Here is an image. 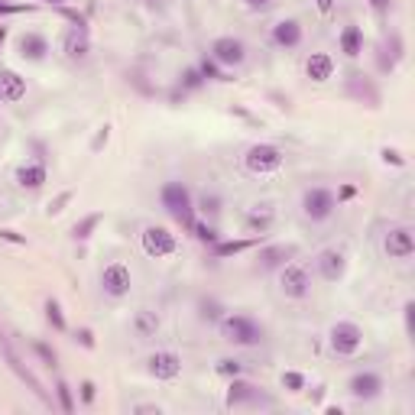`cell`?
I'll list each match as a JSON object with an SVG mask.
<instances>
[{"instance_id":"cell-14","label":"cell","mask_w":415,"mask_h":415,"mask_svg":"<svg viewBox=\"0 0 415 415\" xmlns=\"http://www.w3.org/2000/svg\"><path fill=\"white\" fill-rule=\"evenodd\" d=\"M26 94V81L16 72L10 69H0V101L4 104H16V101Z\"/></svg>"},{"instance_id":"cell-18","label":"cell","mask_w":415,"mask_h":415,"mask_svg":"<svg viewBox=\"0 0 415 415\" xmlns=\"http://www.w3.org/2000/svg\"><path fill=\"white\" fill-rule=\"evenodd\" d=\"M62 49H65V55L69 59H85L88 49H91V42H88V30H69L65 33V39H62Z\"/></svg>"},{"instance_id":"cell-37","label":"cell","mask_w":415,"mask_h":415,"mask_svg":"<svg viewBox=\"0 0 415 415\" xmlns=\"http://www.w3.org/2000/svg\"><path fill=\"white\" fill-rule=\"evenodd\" d=\"M23 10H33V7H26V4H4L0 0V13H23Z\"/></svg>"},{"instance_id":"cell-12","label":"cell","mask_w":415,"mask_h":415,"mask_svg":"<svg viewBox=\"0 0 415 415\" xmlns=\"http://www.w3.org/2000/svg\"><path fill=\"white\" fill-rule=\"evenodd\" d=\"M250 402H266V406H269V399H263V392L256 390L254 383H246V380H237V377H234L231 390H227V406H231V409H240V406H250Z\"/></svg>"},{"instance_id":"cell-25","label":"cell","mask_w":415,"mask_h":415,"mask_svg":"<svg viewBox=\"0 0 415 415\" xmlns=\"http://www.w3.org/2000/svg\"><path fill=\"white\" fill-rule=\"evenodd\" d=\"M351 91H357L363 98V94H367V101H370V108H377V101H380V94H377V88L370 85L367 78H360V75H354L351 78Z\"/></svg>"},{"instance_id":"cell-45","label":"cell","mask_w":415,"mask_h":415,"mask_svg":"<svg viewBox=\"0 0 415 415\" xmlns=\"http://www.w3.org/2000/svg\"><path fill=\"white\" fill-rule=\"evenodd\" d=\"M0 237H4V240H13V244H23V237H16L13 231H0Z\"/></svg>"},{"instance_id":"cell-39","label":"cell","mask_w":415,"mask_h":415,"mask_svg":"<svg viewBox=\"0 0 415 415\" xmlns=\"http://www.w3.org/2000/svg\"><path fill=\"white\" fill-rule=\"evenodd\" d=\"M383 159L392 162V166H402V156L396 153V149H383Z\"/></svg>"},{"instance_id":"cell-42","label":"cell","mask_w":415,"mask_h":415,"mask_svg":"<svg viewBox=\"0 0 415 415\" xmlns=\"http://www.w3.org/2000/svg\"><path fill=\"white\" fill-rule=\"evenodd\" d=\"M246 7L250 10H263V7H269V0H244Z\"/></svg>"},{"instance_id":"cell-33","label":"cell","mask_w":415,"mask_h":415,"mask_svg":"<svg viewBox=\"0 0 415 415\" xmlns=\"http://www.w3.org/2000/svg\"><path fill=\"white\" fill-rule=\"evenodd\" d=\"M201 318H208V322L221 318V308H217V302H205V305H201Z\"/></svg>"},{"instance_id":"cell-20","label":"cell","mask_w":415,"mask_h":415,"mask_svg":"<svg viewBox=\"0 0 415 415\" xmlns=\"http://www.w3.org/2000/svg\"><path fill=\"white\" fill-rule=\"evenodd\" d=\"M42 182H46V166H39V162H30V166L16 169V185L20 188H39Z\"/></svg>"},{"instance_id":"cell-36","label":"cell","mask_w":415,"mask_h":415,"mask_svg":"<svg viewBox=\"0 0 415 415\" xmlns=\"http://www.w3.org/2000/svg\"><path fill=\"white\" fill-rule=\"evenodd\" d=\"M201 75H205V78H224L221 72H217V62L215 59H211V62H208V59L201 62Z\"/></svg>"},{"instance_id":"cell-29","label":"cell","mask_w":415,"mask_h":415,"mask_svg":"<svg viewBox=\"0 0 415 415\" xmlns=\"http://www.w3.org/2000/svg\"><path fill=\"white\" fill-rule=\"evenodd\" d=\"M55 390H59V406H62V412H75V402H72V390H69V386L59 383Z\"/></svg>"},{"instance_id":"cell-23","label":"cell","mask_w":415,"mask_h":415,"mask_svg":"<svg viewBox=\"0 0 415 415\" xmlns=\"http://www.w3.org/2000/svg\"><path fill=\"white\" fill-rule=\"evenodd\" d=\"M156 328H159V318H156V312H149V308H140L137 315H133V331H137L140 338H153Z\"/></svg>"},{"instance_id":"cell-38","label":"cell","mask_w":415,"mask_h":415,"mask_svg":"<svg viewBox=\"0 0 415 415\" xmlns=\"http://www.w3.org/2000/svg\"><path fill=\"white\" fill-rule=\"evenodd\" d=\"M201 85V72H185V88H198Z\"/></svg>"},{"instance_id":"cell-13","label":"cell","mask_w":415,"mask_h":415,"mask_svg":"<svg viewBox=\"0 0 415 415\" xmlns=\"http://www.w3.org/2000/svg\"><path fill=\"white\" fill-rule=\"evenodd\" d=\"M149 373H153L156 380H176L178 373H182V360H178V354H172V351H159V354L149 357Z\"/></svg>"},{"instance_id":"cell-30","label":"cell","mask_w":415,"mask_h":415,"mask_svg":"<svg viewBox=\"0 0 415 415\" xmlns=\"http://www.w3.org/2000/svg\"><path fill=\"white\" fill-rule=\"evenodd\" d=\"M192 231L198 240H217V231L215 227H208V224H192Z\"/></svg>"},{"instance_id":"cell-17","label":"cell","mask_w":415,"mask_h":415,"mask_svg":"<svg viewBox=\"0 0 415 415\" xmlns=\"http://www.w3.org/2000/svg\"><path fill=\"white\" fill-rule=\"evenodd\" d=\"M318 269H322V276L328 279V283H338V279L344 276V254H341V250H324V254L318 256Z\"/></svg>"},{"instance_id":"cell-15","label":"cell","mask_w":415,"mask_h":415,"mask_svg":"<svg viewBox=\"0 0 415 415\" xmlns=\"http://www.w3.org/2000/svg\"><path fill=\"white\" fill-rule=\"evenodd\" d=\"M273 42L283 49H295L302 42V26L299 20H279L276 26H273Z\"/></svg>"},{"instance_id":"cell-5","label":"cell","mask_w":415,"mask_h":415,"mask_svg":"<svg viewBox=\"0 0 415 415\" xmlns=\"http://www.w3.org/2000/svg\"><path fill=\"white\" fill-rule=\"evenodd\" d=\"M360 344H363V331L354 322H338L331 328V347H334V354L351 357L360 351Z\"/></svg>"},{"instance_id":"cell-40","label":"cell","mask_w":415,"mask_h":415,"mask_svg":"<svg viewBox=\"0 0 415 415\" xmlns=\"http://www.w3.org/2000/svg\"><path fill=\"white\" fill-rule=\"evenodd\" d=\"M78 341H81V344H85V347H94V334H91V331H78Z\"/></svg>"},{"instance_id":"cell-3","label":"cell","mask_w":415,"mask_h":415,"mask_svg":"<svg viewBox=\"0 0 415 415\" xmlns=\"http://www.w3.org/2000/svg\"><path fill=\"white\" fill-rule=\"evenodd\" d=\"M246 169L256 172V176H266V172H276L283 166V149L273 147V143H256V147L246 149Z\"/></svg>"},{"instance_id":"cell-34","label":"cell","mask_w":415,"mask_h":415,"mask_svg":"<svg viewBox=\"0 0 415 415\" xmlns=\"http://www.w3.org/2000/svg\"><path fill=\"white\" fill-rule=\"evenodd\" d=\"M33 347H36V354L42 357L49 367H55V351H52V347H49V344H33Z\"/></svg>"},{"instance_id":"cell-21","label":"cell","mask_w":415,"mask_h":415,"mask_svg":"<svg viewBox=\"0 0 415 415\" xmlns=\"http://www.w3.org/2000/svg\"><path fill=\"white\" fill-rule=\"evenodd\" d=\"M295 256V246H266V250H260V263L266 269H276V266H285V260H292Z\"/></svg>"},{"instance_id":"cell-4","label":"cell","mask_w":415,"mask_h":415,"mask_svg":"<svg viewBox=\"0 0 415 415\" xmlns=\"http://www.w3.org/2000/svg\"><path fill=\"white\" fill-rule=\"evenodd\" d=\"M334 208H338V198L331 188H308L305 198H302V211L312 221H328L334 215Z\"/></svg>"},{"instance_id":"cell-9","label":"cell","mask_w":415,"mask_h":415,"mask_svg":"<svg viewBox=\"0 0 415 415\" xmlns=\"http://www.w3.org/2000/svg\"><path fill=\"white\" fill-rule=\"evenodd\" d=\"M211 59H215L217 65H240V62L246 59V46L234 36H221L211 42Z\"/></svg>"},{"instance_id":"cell-10","label":"cell","mask_w":415,"mask_h":415,"mask_svg":"<svg viewBox=\"0 0 415 415\" xmlns=\"http://www.w3.org/2000/svg\"><path fill=\"white\" fill-rule=\"evenodd\" d=\"M383 246L392 260H409V256L415 254V234L409 231V227H392V231L386 234Z\"/></svg>"},{"instance_id":"cell-32","label":"cell","mask_w":415,"mask_h":415,"mask_svg":"<svg viewBox=\"0 0 415 415\" xmlns=\"http://www.w3.org/2000/svg\"><path fill=\"white\" fill-rule=\"evenodd\" d=\"M217 373H224V377H237L240 363L237 360H221V363H217Z\"/></svg>"},{"instance_id":"cell-2","label":"cell","mask_w":415,"mask_h":415,"mask_svg":"<svg viewBox=\"0 0 415 415\" xmlns=\"http://www.w3.org/2000/svg\"><path fill=\"white\" fill-rule=\"evenodd\" d=\"M221 338L231 341V344L254 347L263 341V328L250 315H227V318H221Z\"/></svg>"},{"instance_id":"cell-41","label":"cell","mask_w":415,"mask_h":415,"mask_svg":"<svg viewBox=\"0 0 415 415\" xmlns=\"http://www.w3.org/2000/svg\"><path fill=\"white\" fill-rule=\"evenodd\" d=\"M81 399H85V402L94 399V383H81Z\"/></svg>"},{"instance_id":"cell-1","label":"cell","mask_w":415,"mask_h":415,"mask_svg":"<svg viewBox=\"0 0 415 415\" xmlns=\"http://www.w3.org/2000/svg\"><path fill=\"white\" fill-rule=\"evenodd\" d=\"M162 208L169 211L172 217H176L182 227H188L192 231L195 224V205H192V192H188V185L182 182H169L166 188H162Z\"/></svg>"},{"instance_id":"cell-48","label":"cell","mask_w":415,"mask_h":415,"mask_svg":"<svg viewBox=\"0 0 415 415\" xmlns=\"http://www.w3.org/2000/svg\"><path fill=\"white\" fill-rule=\"evenodd\" d=\"M4 39H7V30H4V26H0V46H4Z\"/></svg>"},{"instance_id":"cell-44","label":"cell","mask_w":415,"mask_h":415,"mask_svg":"<svg viewBox=\"0 0 415 415\" xmlns=\"http://www.w3.org/2000/svg\"><path fill=\"white\" fill-rule=\"evenodd\" d=\"M318 10H322V13H331V10H334V0H318Z\"/></svg>"},{"instance_id":"cell-43","label":"cell","mask_w":415,"mask_h":415,"mask_svg":"<svg viewBox=\"0 0 415 415\" xmlns=\"http://www.w3.org/2000/svg\"><path fill=\"white\" fill-rule=\"evenodd\" d=\"M104 143H108V127H104V130L98 133V140H94V149H101V147H104Z\"/></svg>"},{"instance_id":"cell-31","label":"cell","mask_w":415,"mask_h":415,"mask_svg":"<svg viewBox=\"0 0 415 415\" xmlns=\"http://www.w3.org/2000/svg\"><path fill=\"white\" fill-rule=\"evenodd\" d=\"M201 211H205V215H217V211H221V201H217L215 195H205V198H201Z\"/></svg>"},{"instance_id":"cell-27","label":"cell","mask_w":415,"mask_h":415,"mask_svg":"<svg viewBox=\"0 0 415 415\" xmlns=\"http://www.w3.org/2000/svg\"><path fill=\"white\" fill-rule=\"evenodd\" d=\"M98 224H101V215H88L81 224H75V237H78V240L91 237V231H94V227H98Z\"/></svg>"},{"instance_id":"cell-8","label":"cell","mask_w":415,"mask_h":415,"mask_svg":"<svg viewBox=\"0 0 415 415\" xmlns=\"http://www.w3.org/2000/svg\"><path fill=\"white\" fill-rule=\"evenodd\" d=\"M130 269L123 266V263H110V266H104V273H101V285H104V292L110 295V299H123V295L130 292Z\"/></svg>"},{"instance_id":"cell-47","label":"cell","mask_w":415,"mask_h":415,"mask_svg":"<svg viewBox=\"0 0 415 415\" xmlns=\"http://www.w3.org/2000/svg\"><path fill=\"white\" fill-rule=\"evenodd\" d=\"M149 7H166V4H169V0H147Z\"/></svg>"},{"instance_id":"cell-16","label":"cell","mask_w":415,"mask_h":415,"mask_svg":"<svg viewBox=\"0 0 415 415\" xmlns=\"http://www.w3.org/2000/svg\"><path fill=\"white\" fill-rule=\"evenodd\" d=\"M305 72L312 81H328V78L334 75V59H331L328 52H312L305 62Z\"/></svg>"},{"instance_id":"cell-22","label":"cell","mask_w":415,"mask_h":415,"mask_svg":"<svg viewBox=\"0 0 415 415\" xmlns=\"http://www.w3.org/2000/svg\"><path fill=\"white\" fill-rule=\"evenodd\" d=\"M341 52L351 55V59H357V55L363 52V33H360V26H344V33H341Z\"/></svg>"},{"instance_id":"cell-49","label":"cell","mask_w":415,"mask_h":415,"mask_svg":"<svg viewBox=\"0 0 415 415\" xmlns=\"http://www.w3.org/2000/svg\"><path fill=\"white\" fill-rule=\"evenodd\" d=\"M46 4H52V7H62V4H65V0H46Z\"/></svg>"},{"instance_id":"cell-35","label":"cell","mask_w":415,"mask_h":415,"mask_svg":"<svg viewBox=\"0 0 415 415\" xmlns=\"http://www.w3.org/2000/svg\"><path fill=\"white\" fill-rule=\"evenodd\" d=\"M62 16H65V20H72V23H78V30H85V16L78 13V10H69L65 4H62Z\"/></svg>"},{"instance_id":"cell-19","label":"cell","mask_w":415,"mask_h":415,"mask_svg":"<svg viewBox=\"0 0 415 415\" xmlns=\"http://www.w3.org/2000/svg\"><path fill=\"white\" fill-rule=\"evenodd\" d=\"M46 52H49L46 36H39V33H26V36L20 39V55H23V59L42 62V59H46Z\"/></svg>"},{"instance_id":"cell-26","label":"cell","mask_w":415,"mask_h":415,"mask_svg":"<svg viewBox=\"0 0 415 415\" xmlns=\"http://www.w3.org/2000/svg\"><path fill=\"white\" fill-rule=\"evenodd\" d=\"M46 318H49V324H52L55 331H65V318H62V308H59V302L55 299L46 302Z\"/></svg>"},{"instance_id":"cell-6","label":"cell","mask_w":415,"mask_h":415,"mask_svg":"<svg viewBox=\"0 0 415 415\" xmlns=\"http://www.w3.org/2000/svg\"><path fill=\"white\" fill-rule=\"evenodd\" d=\"M279 289H283L285 299H305L312 292V276H308L305 266H285L283 276H279Z\"/></svg>"},{"instance_id":"cell-24","label":"cell","mask_w":415,"mask_h":415,"mask_svg":"<svg viewBox=\"0 0 415 415\" xmlns=\"http://www.w3.org/2000/svg\"><path fill=\"white\" fill-rule=\"evenodd\" d=\"M254 246V240H224V244H215V256L221 260V256H234V254H244V250H250Z\"/></svg>"},{"instance_id":"cell-7","label":"cell","mask_w":415,"mask_h":415,"mask_svg":"<svg viewBox=\"0 0 415 415\" xmlns=\"http://www.w3.org/2000/svg\"><path fill=\"white\" fill-rule=\"evenodd\" d=\"M176 234H169L166 227H147L143 231V250H147L149 256H156V260H162V256H172L176 254Z\"/></svg>"},{"instance_id":"cell-46","label":"cell","mask_w":415,"mask_h":415,"mask_svg":"<svg viewBox=\"0 0 415 415\" xmlns=\"http://www.w3.org/2000/svg\"><path fill=\"white\" fill-rule=\"evenodd\" d=\"M370 4H373V10H386V7H390V0H370Z\"/></svg>"},{"instance_id":"cell-28","label":"cell","mask_w":415,"mask_h":415,"mask_svg":"<svg viewBox=\"0 0 415 415\" xmlns=\"http://www.w3.org/2000/svg\"><path fill=\"white\" fill-rule=\"evenodd\" d=\"M283 386L289 392H299L302 386H305V377H302V373H295V370H289V373H283Z\"/></svg>"},{"instance_id":"cell-11","label":"cell","mask_w":415,"mask_h":415,"mask_svg":"<svg viewBox=\"0 0 415 415\" xmlns=\"http://www.w3.org/2000/svg\"><path fill=\"white\" fill-rule=\"evenodd\" d=\"M347 390H351V396H354V399H377L380 390H383V380H380L377 373L363 370V373H354V377H351Z\"/></svg>"}]
</instances>
